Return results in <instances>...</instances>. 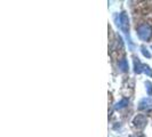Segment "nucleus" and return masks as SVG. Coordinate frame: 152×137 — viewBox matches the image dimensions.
Returning <instances> with one entry per match:
<instances>
[{
  "label": "nucleus",
  "instance_id": "1a4fd4ad",
  "mask_svg": "<svg viewBox=\"0 0 152 137\" xmlns=\"http://www.w3.org/2000/svg\"><path fill=\"white\" fill-rule=\"evenodd\" d=\"M142 53H143V55H144L145 57H148V58H150V57H151V54L148 51V49H147L144 46L142 47Z\"/></svg>",
  "mask_w": 152,
  "mask_h": 137
},
{
  "label": "nucleus",
  "instance_id": "20e7f679",
  "mask_svg": "<svg viewBox=\"0 0 152 137\" xmlns=\"http://www.w3.org/2000/svg\"><path fill=\"white\" fill-rule=\"evenodd\" d=\"M152 108V100L151 98H143L141 102H140V105H139V109L140 110H149Z\"/></svg>",
  "mask_w": 152,
  "mask_h": 137
},
{
  "label": "nucleus",
  "instance_id": "9d476101",
  "mask_svg": "<svg viewBox=\"0 0 152 137\" xmlns=\"http://www.w3.org/2000/svg\"><path fill=\"white\" fill-rule=\"evenodd\" d=\"M145 86H147V89H148V94L150 95V96H152V85H151V82H147L145 84Z\"/></svg>",
  "mask_w": 152,
  "mask_h": 137
},
{
  "label": "nucleus",
  "instance_id": "6e6552de",
  "mask_svg": "<svg viewBox=\"0 0 152 137\" xmlns=\"http://www.w3.org/2000/svg\"><path fill=\"white\" fill-rule=\"evenodd\" d=\"M119 66L121 67V70H122V71H127V69H128V65H127V62H126V59H122L121 62H119Z\"/></svg>",
  "mask_w": 152,
  "mask_h": 137
},
{
  "label": "nucleus",
  "instance_id": "f257e3e1",
  "mask_svg": "<svg viewBox=\"0 0 152 137\" xmlns=\"http://www.w3.org/2000/svg\"><path fill=\"white\" fill-rule=\"evenodd\" d=\"M137 34L142 40H149L152 37V29L150 24L148 23H142L137 26Z\"/></svg>",
  "mask_w": 152,
  "mask_h": 137
},
{
  "label": "nucleus",
  "instance_id": "423d86ee",
  "mask_svg": "<svg viewBox=\"0 0 152 137\" xmlns=\"http://www.w3.org/2000/svg\"><path fill=\"white\" fill-rule=\"evenodd\" d=\"M126 105H128V100L124 98V100H121L119 103H117V105H116V109H122V108H125Z\"/></svg>",
  "mask_w": 152,
  "mask_h": 137
},
{
  "label": "nucleus",
  "instance_id": "9b49d317",
  "mask_svg": "<svg viewBox=\"0 0 152 137\" xmlns=\"http://www.w3.org/2000/svg\"><path fill=\"white\" fill-rule=\"evenodd\" d=\"M130 137H134V136H130Z\"/></svg>",
  "mask_w": 152,
  "mask_h": 137
},
{
  "label": "nucleus",
  "instance_id": "39448f33",
  "mask_svg": "<svg viewBox=\"0 0 152 137\" xmlns=\"http://www.w3.org/2000/svg\"><path fill=\"white\" fill-rule=\"evenodd\" d=\"M134 65H135V72L136 73H142V66H143V64H141L139 58H134Z\"/></svg>",
  "mask_w": 152,
  "mask_h": 137
},
{
  "label": "nucleus",
  "instance_id": "7ed1b4c3",
  "mask_svg": "<svg viewBox=\"0 0 152 137\" xmlns=\"http://www.w3.org/2000/svg\"><path fill=\"white\" fill-rule=\"evenodd\" d=\"M147 122H148V120L144 114H137L133 120V124L137 129H143L147 126Z\"/></svg>",
  "mask_w": 152,
  "mask_h": 137
},
{
  "label": "nucleus",
  "instance_id": "0eeeda50",
  "mask_svg": "<svg viewBox=\"0 0 152 137\" xmlns=\"http://www.w3.org/2000/svg\"><path fill=\"white\" fill-rule=\"evenodd\" d=\"M142 72L147 73L149 77H152V71L150 70V66H149V65H145V64H143V66H142Z\"/></svg>",
  "mask_w": 152,
  "mask_h": 137
},
{
  "label": "nucleus",
  "instance_id": "f03ea898",
  "mask_svg": "<svg viewBox=\"0 0 152 137\" xmlns=\"http://www.w3.org/2000/svg\"><path fill=\"white\" fill-rule=\"evenodd\" d=\"M118 25L120 26V29H121L126 34H128V31H129V19H128V16H127L126 13H121V14H120Z\"/></svg>",
  "mask_w": 152,
  "mask_h": 137
}]
</instances>
